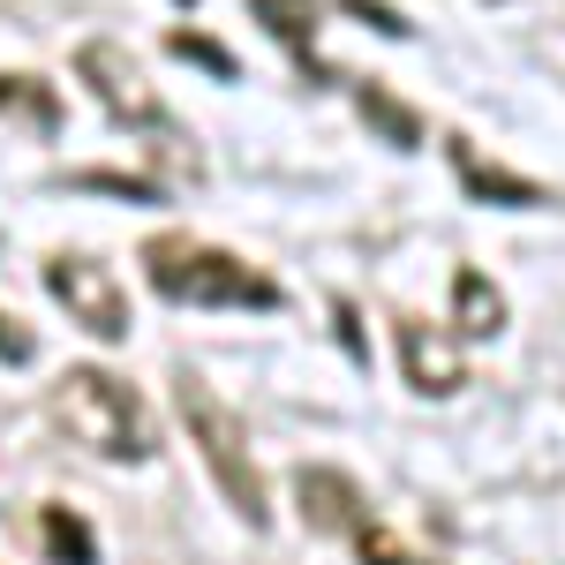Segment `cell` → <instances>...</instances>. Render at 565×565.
<instances>
[{
    "label": "cell",
    "mask_w": 565,
    "mask_h": 565,
    "mask_svg": "<svg viewBox=\"0 0 565 565\" xmlns=\"http://www.w3.org/2000/svg\"><path fill=\"white\" fill-rule=\"evenodd\" d=\"M174 8H196V0H174Z\"/></svg>",
    "instance_id": "ffe728a7"
},
{
    "label": "cell",
    "mask_w": 565,
    "mask_h": 565,
    "mask_svg": "<svg viewBox=\"0 0 565 565\" xmlns=\"http://www.w3.org/2000/svg\"><path fill=\"white\" fill-rule=\"evenodd\" d=\"M174 407H181V430L196 437V452H204L212 482L226 490V505L242 513V527H271V490H264L257 460H249L242 423H234L212 392H204V377H174Z\"/></svg>",
    "instance_id": "3957f363"
},
{
    "label": "cell",
    "mask_w": 565,
    "mask_h": 565,
    "mask_svg": "<svg viewBox=\"0 0 565 565\" xmlns=\"http://www.w3.org/2000/svg\"><path fill=\"white\" fill-rule=\"evenodd\" d=\"M340 348H348V362H362V324H354L348 302H340Z\"/></svg>",
    "instance_id": "d6986e66"
},
{
    "label": "cell",
    "mask_w": 565,
    "mask_h": 565,
    "mask_svg": "<svg viewBox=\"0 0 565 565\" xmlns=\"http://www.w3.org/2000/svg\"><path fill=\"white\" fill-rule=\"evenodd\" d=\"M392 348H399V377L423 392V399H452V392L468 385L460 340H452L445 324H430V317H399V324H392Z\"/></svg>",
    "instance_id": "8992f818"
},
{
    "label": "cell",
    "mask_w": 565,
    "mask_h": 565,
    "mask_svg": "<svg viewBox=\"0 0 565 565\" xmlns=\"http://www.w3.org/2000/svg\"><path fill=\"white\" fill-rule=\"evenodd\" d=\"M31 354H39V340H31V332H23V324H15V317L0 309V362H8V370H23Z\"/></svg>",
    "instance_id": "ac0fdd59"
},
{
    "label": "cell",
    "mask_w": 565,
    "mask_h": 565,
    "mask_svg": "<svg viewBox=\"0 0 565 565\" xmlns=\"http://www.w3.org/2000/svg\"><path fill=\"white\" fill-rule=\"evenodd\" d=\"M45 415H53V430L68 437V445H84L98 460H121V468H143L159 452V423H151L143 392L129 377H114V370H90V362L61 370Z\"/></svg>",
    "instance_id": "6da1fadb"
},
{
    "label": "cell",
    "mask_w": 565,
    "mask_h": 565,
    "mask_svg": "<svg viewBox=\"0 0 565 565\" xmlns=\"http://www.w3.org/2000/svg\"><path fill=\"white\" fill-rule=\"evenodd\" d=\"M167 53H174V61H196V68H204V76H218V84H234V76H242V61H234V53H226V45L196 39V31H181V39L167 45Z\"/></svg>",
    "instance_id": "9a60e30c"
},
{
    "label": "cell",
    "mask_w": 565,
    "mask_h": 565,
    "mask_svg": "<svg viewBox=\"0 0 565 565\" xmlns=\"http://www.w3.org/2000/svg\"><path fill=\"white\" fill-rule=\"evenodd\" d=\"M45 295L68 309V324L76 332H90V340H129V295H121V279L106 271L98 257H84V249H53L45 257Z\"/></svg>",
    "instance_id": "5b68a950"
},
{
    "label": "cell",
    "mask_w": 565,
    "mask_h": 565,
    "mask_svg": "<svg viewBox=\"0 0 565 565\" xmlns=\"http://www.w3.org/2000/svg\"><path fill=\"white\" fill-rule=\"evenodd\" d=\"M39 535H45V558L53 565H98V543H90V527H84L76 505H45Z\"/></svg>",
    "instance_id": "4fadbf2b"
},
{
    "label": "cell",
    "mask_w": 565,
    "mask_h": 565,
    "mask_svg": "<svg viewBox=\"0 0 565 565\" xmlns=\"http://www.w3.org/2000/svg\"><path fill=\"white\" fill-rule=\"evenodd\" d=\"M249 15L264 23V39H271V45H287V61L302 68V84H317V90L348 84V76L324 68V53H317V0H249Z\"/></svg>",
    "instance_id": "52a82bcc"
},
{
    "label": "cell",
    "mask_w": 565,
    "mask_h": 565,
    "mask_svg": "<svg viewBox=\"0 0 565 565\" xmlns=\"http://www.w3.org/2000/svg\"><path fill=\"white\" fill-rule=\"evenodd\" d=\"M348 84H354V114L370 121L377 143H392V151H415V143H423V114H415V106H399L377 76H348Z\"/></svg>",
    "instance_id": "30bf717a"
},
{
    "label": "cell",
    "mask_w": 565,
    "mask_h": 565,
    "mask_svg": "<svg viewBox=\"0 0 565 565\" xmlns=\"http://www.w3.org/2000/svg\"><path fill=\"white\" fill-rule=\"evenodd\" d=\"M76 76H84L90 98L106 106V121H121L129 136H174L167 98L151 90V76L136 68V53L121 39H84L76 45Z\"/></svg>",
    "instance_id": "277c9868"
},
{
    "label": "cell",
    "mask_w": 565,
    "mask_h": 565,
    "mask_svg": "<svg viewBox=\"0 0 565 565\" xmlns=\"http://www.w3.org/2000/svg\"><path fill=\"white\" fill-rule=\"evenodd\" d=\"M143 279H151V295H167L181 309H287V287L271 271H257L234 249H212L196 234H151Z\"/></svg>",
    "instance_id": "7a4b0ae2"
},
{
    "label": "cell",
    "mask_w": 565,
    "mask_h": 565,
    "mask_svg": "<svg viewBox=\"0 0 565 565\" xmlns=\"http://www.w3.org/2000/svg\"><path fill=\"white\" fill-rule=\"evenodd\" d=\"M452 174H460V189H468L476 204H498V212H535V204H551V189H543V181L490 167L482 151H468V136H452Z\"/></svg>",
    "instance_id": "ba28073f"
},
{
    "label": "cell",
    "mask_w": 565,
    "mask_h": 565,
    "mask_svg": "<svg viewBox=\"0 0 565 565\" xmlns=\"http://www.w3.org/2000/svg\"><path fill=\"white\" fill-rule=\"evenodd\" d=\"M354 551H362V565H423L399 535H392V527H370V521L354 527Z\"/></svg>",
    "instance_id": "2e32d148"
},
{
    "label": "cell",
    "mask_w": 565,
    "mask_h": 565,
    "mask_svg": "<svg viewBox=\"0 0 565 565\" xmlns=\"http://www.w3.org/2000/svg\"><path fill=\"white\" fill-rule=\"evenodd\" d=\"M340 8H348L354 23H370L377 39H407V15H399V8H385V0H340Z\"/></svg>",
    "instance_id": "e0dca14e"
},
{
    "label": "cell",
    "mask_w": 565,
    "mask_h": 565,
    "mask_svg": "<svg viewBox=\"0 0 565 565\" xmlns=\"http://www.w3.org/2000/svg\"><path fill=\"white\" fill-rule=\"evenodd\" d=\"M76 196H121V204H167V189L143 174H106V167H90V174H68Z\"/></svg>",
    "instance_id": "5bb4252c"
},
{
    "label": "cell",
    "mask_w": 565,
    "mask_h": 565,
    "mask_svg": "<svg viewBox=\"0 0 565 565\" xmlns=\"http://www.w3.org/2000/svg\"><path fill=\"white\" fill-rule=\"evenodd\" d=\"M452 309H460V324H468L476 340H498V332H505V295L490 287V271H476V264L452 271Z\"/></svg>",
    "instance_id": "8fae6325"
},
{
    "label": "cell",
    "mask_w": 565,
    "mask_h": 565,
    "mask_svg": "<svg viewBox=\"0 0 565 565\" xmlns=\"http://www.w3.org/2000/svg\"><path fill=\"white\" fill-rule=\"evenodd\" d=\"M295 498H302V521L324 527V535H354L362 527V482L340 476V468H302Z\"/></svg>",
    "instance_id": "9c48e42d"
},
{
    "label": "cell",
    "mask_w": 565,
    "mask_h": 565,
    "mask_svg": "<svg viewBox=\"0 0 565 565\" xmlns=\"http://www.w3.org/2000/svg\"><path fill=\"white\" fill-rule=\"evenodd\" d=\"M0 114H8V121H23L31 136L61 129V98H53L39 76H0Z\"/></svg>",
    "instance_id": "7c38bea8"
}]
</instances>
